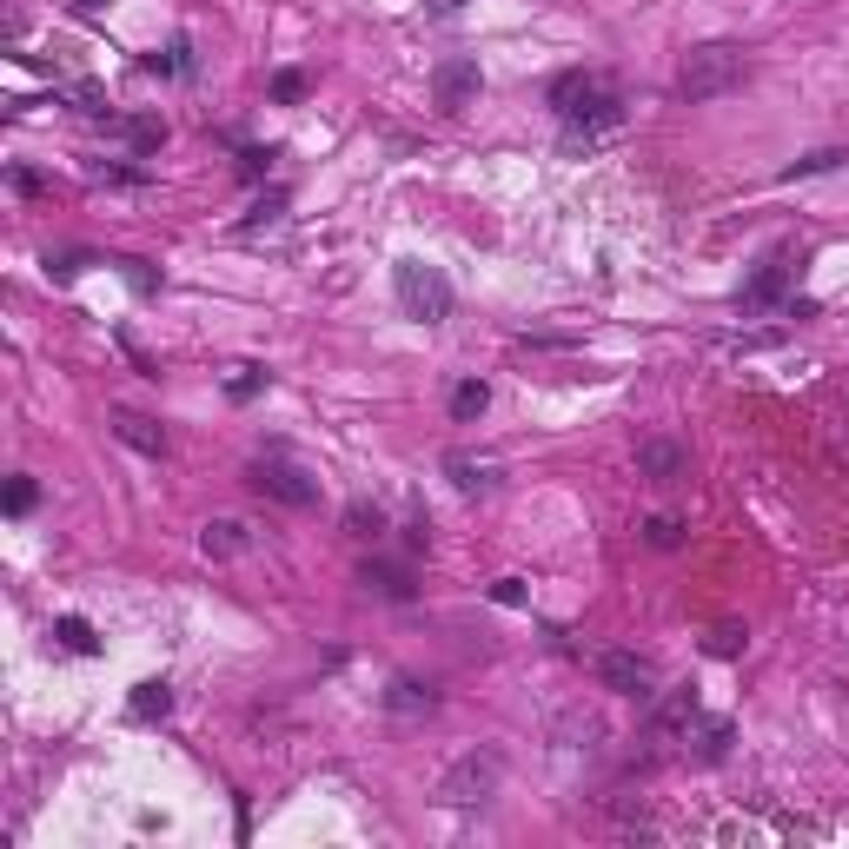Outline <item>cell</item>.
Returning a JSON list of instances; mask_svg holds the SVG:
<instances>
[{"label": "cell", "instance_id": "5bb4252c", "mask_svg": "<svg viewBox=\"0 0 849 849\" xmlns=\"http://www.w3.org/2000/svg\"><path fill=\"white\" fill-rule=\"evenodd\" d=\"M445 478L458 491H491L498 485V465L491 458H471V452H445Z\"/></svg>", "mask_w": 849, "mask_h": 849}, {"label": "cell", "instance_id": "cb8c5ba5", "mask_svg": "<svg viewBox=\"0 0 849 849\" xmlns=\"http://www.w3.org/2000/svg\"><path fill=\"white\" fill-rule=\"evenodd\" d=\"M260 392H266V372H260V366H246L239 379H226V398H232V405H246V398H260Z\"/></svg>", "mask_w": 849, "mask_h": 849}, {"label": "cell", "instance_id": "e0dca14e", "mask_svg": "<svg viewBox=\"0 0 849 849\" xmlns=\"http://www.w3.org/2000/svg\"><path fill=\"white\" fill-rule=\"evenodd\" d=\"M133 724H153V717H166V710H174V684H159V677H153V684H140L133 691Z\"/></svg>", "mask_w": 849, "mask_h": 849}, {"label": "cell", "instance_id": "4fadbf2b", "mask_svg": "<svg viewBox=\"0 0 849 849\" xmlns=\"http://www.w3.org/2000/svg\"><path fill=\"white\" fill-rule=\"evenodd\" d=\"M200 551H206V558H246V551H252V531H246L239 518H213V525L200 531Z\"/></svg>", "mask_w": 849, "mask_h": 849}, {"label": "cell", "instance_id": "277c9868", "mask_svg": "<svg viewBox=\"0 0 849 849\" xmlns=\"http://www.w3.org/2000/svg\"><path fill=\"white\" fill-rule=\"evenodd\" d=\"M246 485L260 491V498H273V504H286V512H306V504H319V478L299 471V465H286V458H260V465L246 471Z\"/></svg>", "mask_w": 849, "mask_h": 849}, {"label": "cell", "instance_id": "4316f807", "mask_svg": "<svg viewBox=\"0 0 849 849\" xmlns=\"http://www.w3.org/2000/svg\"><path fill=\"white\" fill-rule=\"evenodd\" d=\"M346 525H352V538H379V531H385V512H379V504H352Z\"/></svg>", "mask_w": 849, "mask_h": 849}, {"label": "cell", "instance_id": "ac0fdd59", "mask_svg": "<svg viewBox=\"0 0 849 849\" xmlns=\"http://www.w3.org/2000/svg\"><path fill=\"white\" fill-rule=\"evenodd\" d=\"M590 87H598V80H590L584 67H571V73H558V80H551V107H558V113H571Z\"/></svg>", "mask_w": 849, "mask_h": 849}, {"label": "cell", "instance_id": "6da1fadb", "mask_svg": "<svg viewBox=\"0 0 849 849\" xmlns=\"http://www.w3.org/2000/svg\"><path fill=\"white\" fill-rule=\"evenodd\" d=\"M730 87H743V47L730 40H710V47H691L684 67H677V94L684 100H724Z\"/></svg>", "mask_w": 849, "mask_h": 849}, {"label": "cell", "instance_id": "83f0119b", "mask_svg": "<svg viewBox=\"0 0 849 849\" xmlns=\"http://www.w3.org/2000/svg\"><path fill=\"white\" fill-rule=\"evenodd\" d=\"M120 279H127L133 292H159V279H153V266H146V260H120Z\"/></svg>", "mask_w": 849, "mask_h": 849}, {"label": "cell", "instance_id": "7a4b0ae2", "mask_svg": "<svg viewBox=\"0 0 849 849\" xmlns=\"http://www.w3.org/2000/svg\"><path fill=\"white\" fill-rule=\"evenodd\" d=\"M498 784H504V750H465L452 770L439 777V797L452 803V810H478V803H491L498 797Z\"/></svg>", "mask_w": 849, "mask_h": 849}, {"label": "cell", "instance_id": "484cf974", "mask_svg": "<svg viewBox=\"0 0 849 849\" xmlns=\"http://www.w3.org/2000/svg\"><path fill=\"white\" fill-rule=\"evenodd\" d=\"M34 504H40V485H34V478H14V485H8V518H27Z\"/></svg>", "mask_w": 849, "mask_h": 849}, {"label": "cell", "instance_id": "d6986e66", "mask_svg": "<svg viewBox=\"0 0 849 849\" xmlns=\"http://www.w3.org/2000/svg\"><path fill=\"white\" fill-rule=\"evenodd\" d=\"M485 405H491V392H485L478 379H465V385H452V418H458V424H471V418H485Z\"/></svg>", "mask_w": 849, "mask_h": 849}, {"label": "cell", "instance_id": "d6a6232c", "mask_svg": "<svg viewBox=\"0 0 849 849\" xmlns=\"http://www.w3.org/2000/svg\"><path fill=\"white\" fill-rule=\"evenodd\" d=\"M558 730H564V737H577V743H584V737H605V724H598V717H564ZM577 743H571V750H577ZM584 750H590V743H584Z\"/></svg>", "mask_w": 849, "mask_h": 849}, {"label": "cell", "instance_id": "f546056e", "mask_svg": "<svg viewBox=\"0 0 849 849\" xmlns=\"http://www.w3.org/2000/svg\"><path fill=\"white\" fill-rule=\"evenodd\" d=\"M279 213H286V193H266L260 206H252V219H246V232H260V226H273Z\"/></svg>", "mask_w": 849, "mask_h": 849}, {"label": "cell", "instance_id": "e575fe53", "mask_svg": "<svg viewBox=\"0 0 849 849\" xmlns=\"http://www.w3.org/2000/svg\"><path fill=\"white\" fill-rule=\"evenodd\" d=\"M8 180H14V193H27V200L40 193V174H34V166H14V174H8Z\"/></svg>", "mask_w": 849, "mask_h": 849}, {"label": "cell", "instance_id": "ffe728a7", "mask_svg": "<svg viewBox=\"0 0 849 849\" xmlns=\"http://www.w3.org/2000/svg\"><path fill=\"white\" fill-rule=\"evenodd\" d=\"M842 159H849L842 146H816V153H803V159L790 166V174H784V180H810V174H836V166H842Z\"/></svg>", "mask_w": 849, "mask_h": 849}, {"label": "cell", "instance_id": "8d00e7d4", "mask_svg": "<svg viewBox=\"0 0 849 849\" xmlns=\"http://www.w3.org/2000/svg\"><path fill=\"white\" fill-rule=\"evenodd\" d=\"M432 8H439V14H458V8H465V0H432Z\"/></svg>", "mask_w": 849, "mask_h": 849}, {"label": "cell", "instance_id": "9a60e30c", "mask_svg": "<svg viewBox=\"0 0 849 849\" xmlns=\"http://www.w3.org/2000/svg\"><path fill=\"white\" fill-rule=\"evenodd\" d=\"M432 704H439V697H432V684H411V677H398V684L385 691V710H392V717H424Z\"/></svg>", "mask_w": 849, "mask_h": 849}, {"label": "cell", "instance_id": "7402d4cb", "mask_svg": "<svg viewBox=\"0 0 849 849\" xmlns=\"http://www.w3.org/2000/svg\"><path fill=\"white\" fill-rule=\"evenodd\" d=\"M644 545L650 551H677V545H684V525H677V518H644Z\"/></svg>", "mask_w": 849, "mask_h": 849}, {"label": "cell", "instance_id": "8fae6325", "mask_svg": "<svg viewBox=\"0 0 849 849\" xmlns=\"http://www.w3.org/2000/svg\"><path fill=\"white\" fill-rule=\"evenodd\" d=\"M107 133H113L120 146H133V153H159V146H166V120H153V113H113Z\"/></svg>", "mask_w": 849, "mask_h": 849}, {"label": "cell", "instance_id": "44dd1931", "mask_svg": "<svg viewBox=\"0 0 849 849\" xmlns=\"http://www.w3.org/2000/svg\"><path fill=\"white\" fill-rule=\"evenodd\" d=\"M53 637H60L67 650H80V657H94V650H100V637H94V624H87V618H60V624H53Z\"/></svg>", "mask_w": 849, "mask_h": 849}, {"label": "cell", "instance_id": "30bf717a", "mask_svg": "<svg viewBox=\"0 0 849 849\" xmlns=\"http://www.w3.org/2000/svg\"><path fill=\"white\" fill-rule=\"evenodd\" d=\"M359 584L372 590V598H392V605H411V590H418L411 571H405V564H385V558H366V564H359Z\"/></svg>", "mask_w": 849, "mask_h": 849}, {"label": "cell", "instance_id": "d4e9b609", "mask_svg": "<svg viewBox=\"0 0 849 849\" xmlns=\"http://www.w3.org/2000/svg\"><path fill=\"white\" fill-rule=\"evenodd\" d=\"M87 266H94V252H47V273L53 279H80Z\"/></svg>", "mask_w": 849, "mask_h": 849}, {"label": "cell", "instance_id": "2e32d148", "mask_svg": "<svg viewBox=\"0 0 849 849\" xmlns=\"http://www.w3.org/2000/svg\"><path fill=\"white\" fill-rule=\"evenodd\" d=\"M691 717H697V691H670V697L657 704V737H677Z\"/></svg>", "mask_w": 849, "mask_h": 849}, {"label": "cell", "instance_id": "4dcf8cb0", "mask_svg": "<svg viewBox=\"0 0 849 849\" xmlns=\"http://www.w3.org/2000/svg\"><path fill=\"white\" fill-rule=\"evenodd\" d=\"M266 166H273L266 146H246V153H239V180H266Z\"/></svg>", "mask_w": 849, "mask_h": 849}, {"label": "cell", "instance_id": "5b68a950", "mask_svg": "<svg viewBox=\"0 0 849 849\" xmlns=\"http://www.w3.org/2000/svg\"><path fill=\"white\" fill-rule=\"evenodd\" d=\"M598 684L644 704V697H657V670H650V657H637V650H605V657H598Z\"/></svg>", "mask_w": 849, "mask_h": 849}, {"label": "cell", "instance_id": "1f68e13d", "mask_svg": "<svg viewBox=\"0 0 849 849\" xmlns=\"http://www.w3.org/2000/svg\"><path fill=\"white\" fill-rule=\"evenodd\" d=\"M730 756V724H710L704 730V763H724Z\"/></svg>", "mask_w": 849, "mask_h": 849}, {"label": "cell", "instance_id": "ba28073f", "mask_svg": "<svg viewBox=\"0 0 849 849\" xmlns=\"http://www.w3.org/2000/svg\"><path fill=\"white\" fill-rule=\"evenodd\" d=\"M432 94H439L445 113H465L471 94H478V60H439L432 67Z\"/></svg>", "mask_w": 849, "mask_h": 849}, {"label": "cell", "instance_id": "52a82bcc", "mask_svg": "<svg viewBox=\"0 0 849 849\" xmlns=\"http://www.w3.org/2000/svg\"><path fill=\"white\" fill-rule=\"evenodd\" d=\"M691 471V452L677 439H637V478L644 485H677Z\"/></svg>", "mask_w": 849, "mask_h": 849}, {"label": "cell", "instance_id": "3957f363", "mask_svg": "<svg viewBox=\"0 0 849 849\" xmlns=\"http://www.w3.org/2000/svg\"><path fill=\"white\" fill-rule=\"evenodd\" d=\"M392 286H398V306H405L418 325H439V319H452V279H445L439 266H418V260H405V266L392 273Z\"/></svg>", "mask_w": 849, "mask_h": 849}, {"label": "cell", "instance_id": "7c38bea8", "mask_svg": "<svg viewBox=\"0 0 849 849\" xmlns=\"http://www.w3.org/2000/svg\"><path fill=\"white\" fill-rule=\"evenodd\" d=\"M113 439L133 445V452H146V458H166V432H159L153 418H140V411H113Z\"/></svg>", "mask_w": 849, "mask_h": 849}, {"label": "cell", "instance_id": "f1b7e54d", "mask_svg": "<svg viewBox=\"0 0 849 849\" xmlns=\"http://www.w3.org/2000/svg\"><path fill=\"white\" fill-rule=\"evenodd\" d=\"M299 94H306V73H299V67H286V73H273V100H286V107H292Z\"/></svg>", "mask_w": 849, "mask_h": 849}, {"label": "cell", "instance_id": "9c48e42d", "mask_svg": "<svg viewBox=\"0 0 849 849\" xmlns=\"http://www.w3.org/2000/svg\"><path fill=\"white\" fill-rule=\"evenodd\" d=\"M784 286H790V260H784V252H777V260H763L756 273H750V286H743V312H763V306H777L784 299Z\"/></svg>", "mask_w": 849, "mask_h": 849}, {"label": "cell", "instance_id": "8992f818", "mask_svg": "<svg viewBox=\"0 0 849 849\" xmlns=\"http://www.w3.org/2000/svg\"><path fill=\"white\" fill-rule=\"evenodd\" d=\"M624 120V100L618 94H605V87H590L571 113H564V127H571V140H598V133H611Z\"/></svg>", "mask_w": 849, "mask_h": 849}, {"label": "cell", "instance_id": "603a6c76", "mask_svg": "<svg viewBox=\"0 0 849 849\" xmlns=\"http://www.w3.org/2000/svg\"><path fill=\"white\" fill-rule=\"evenodd\" d=\"M704 644H710V657H737V650L750 644V631H743V624H717Z\"/></svg>", "mask_w": 849, "mask_h": 849}, {"label": "cell", "instance_id": "d590c367", "mask_svg": "<svg viewBox=\"0 0 849 849\" xmlns=\"http://www.w3.org/2000/svg\"><path fill=\"white\" fill-rule=\"evenodd\" d=\"M73 14H80V21H100V14H107V0H73Z\"/></svg>", "mask_w": 849, "mask_h": 849}, {"label": "cell", "instance_id": "836d02e7", "mask_svg": "<svg viewBox=\"0 0 849 849\" xmlns=\"http://www.w3.org/2000/svg\"><path fill=\"white\" fill-rule=\"evenodd\" d=\"M491 598H498V605H525V584H518V577H498Z\"/></svg>", "mask_w": 849, "mask_h": 849}]
</instances>
